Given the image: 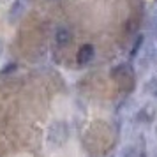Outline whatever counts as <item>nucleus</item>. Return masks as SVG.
Wrapping results in <instances>:
<instances>
[{
    "label": "nucleus",
    "instance_id": "f257e3e1",
    "mask_svg": "<svg viewBox=\"0 0 157 157\" xmlns=\"http://www.w3.org/2000/svg\"><path fill=\"white\" fill-rule=\"evenodd\" d=\"M111 76L115 79H118V81H125V79H132V69H131V65L127 64H122V65H117L111 72Z\"/></svg>",
    "mask_w": 157,
    "mask_h": 157
},
{
    "label": "nucleus",
    "instance_id": "f03ea898",
    "mask_svg": "<svg viewBox=\"0 0 157 157\" xmlns=\"http://www.w3.org/2000/svg\"><path fill=\"white\" fill-rule=\"evenodd\" d=\"M94 46L92 44H83L81 48H79V51H78V64L79 65H85V64H88L90 60L94 58Z\"/></svg>",
    "mask_w": 157,
    "mask_h": 157
},
{
    "label": "nucleus",
    "instance_id": "7ed1b4c3",
    "mask_svg": "<svg viewBox=\"0 0 157 157\" xmlns=\"http://www.w3.org/2000/svg\"><path fill=\"white\" fill-rule=\"evenodd\" d=\"M27 4H29V0H14V4H13V7H11L9 20H11V21L20 20L21 14L25 13V9H27Z\"/></svg>",
    "mask_w": 157,
    "mask_h": 157
},
{
    "label": "nucleus",
    "instance_id": "20e7f679",
    "mask_svg": "<svg viewBox=\"0 0 157 157\" xmlns=\"http://www.w3.org/2000/svg\"><path fill=\"white\" fill-rule=\"evenodd\" d=\"M72 39V34L69 29H65V27H60L57 30V34H55V41H57L58 46H65V44H69V41Z\"/></svg>",
    "mask_w": 157,
    "mask_h": 157
},
{
    "label": "nucleus",
    "instance_id": "39448f33",
    "mask_svg": "<svg viewBox=\"0 0 157 157\" xmlns=\"http://www.w3.org/2000/svg\"><path fill=\"white\" fill-rule=\"evenodd\" d=\"M143 39H145V37H143V36H140V37H138V39H136L134 46H132V50H131V58H134L136 55H138V51L141 50V46H143Z\"/></svg>",
    "mask_w": 157,
    "mask_h": 157
},
{
    "label": "nucleus",
    "instance_id": "423d86ee",
    "mask_svg": "<svg viewBox=\"0 0 157 157\" xmlns=\"http://www.w3.org/2000/svg\"><path fill=\"white\" fill-rule=\"evenodd\" d=\"M124 157H138V154H136V150L132 148V147H129V148L125 150V154H124Z\"/></svg>",
    "mask_w": 157,
    "mask_h": 157
},
{
    "label": "nucleus",
    "instance_id": "0eeeda50",
    "mask_svg": "<svg viewBox=\"0 0 157 157\" xmlns=\"http://www.w3.org/2000/svg\"><path fill=\"white\" fill-rule=\"evenodd\" d=\"M154 34H155V39H157V20L154 21Z\"/></svg>",
    "mask_w": 157,
    "mask_h": 157
}]
</instances>
